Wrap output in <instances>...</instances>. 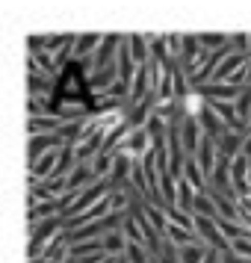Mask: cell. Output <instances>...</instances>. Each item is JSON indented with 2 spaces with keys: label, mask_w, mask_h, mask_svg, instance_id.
Wrapping results in <instances>:
<instances>
[{
  "label": "cell",
  "mask_w": 251,
  "mask_h": 263,
  "mask_svg": "<svg viewBox=\"0 0 251 263\" xmlns=\"http://www.w3.org/2000/svg\"><path fill=\"white\" fill-rule=\"evenodd\" d=\"M30 231H33V237H30V260H36V257L45 254V249H48L50 242L65 231V216L45 219V222H38V225L30 228Z\"/></svg>",
  "instance_id": "6da1fadb"
},
{
  "label": "cell",
  "mask_w": 251,
  "mask_h": 263,
  "mask_svg": "<svg viewBox=\"0 0 251 263\" xmlns=\"http://www.w3.org/2000/svg\"><path fill=\"white\" fill-rule=\"evenodd\" d=\"M68 192V180L65 178H48L42 183H30V207L42 201H60Z\"/></svg>",
  "instance_id": "7a4b0ae2"
},
{
  "label": "cell",
  "mask_w": 251,
  "mask_h": 263,
  "mask_svg": "<svg viewBox=\"0 0 251 263\" xmlns=\"http://www.w3.org/2000/svg\"><path fill=\"white\" fill-rule=\"evenodd\" d=\"M121 39H124V33H104V42H101V48H98L95 57H92V62H95V71H104V68H109V65H115V60H119V48H121Z\"/></svg>",
  "instance_id": "3957f363"
},
{
  "label": "cell",
  "mask_w": 251,
  "mask_h": 263,
  "mask_svg": "<svg viewBox=\"0 0 251 263\" xmlns=\"http://www.w3.org/2000/svg\"><path fill=\"white\" fill-rule=\"evenodd\" d=\"M201 139H204V130H201V124H198V119H183L180 121V142H183V148H186L189 157L198 154Z\"/></svg>",
  "instance_id": "277c9868"
},
{
  "label": "cell",
  "mask_w": 251,
  "mask_h": 263,
  "mask_svg": "<svg viewBox=\"0 0 251 263\" xmlns=\"http://www.w3.org/2000/svg\"><path fill=\"white\" fill-rule=\"evenodd\" d=\"M210 104L213 101H230V104H237V98L242 95V89L239 86H230V83H210V86H201L198 89Z\"/></svg>",
  "instance_id": "5b68a950"
},
{
  "label": "cell",
  "mask_w": 251,
  "mask_h": 263,
  "mask_svg": "<svg viewBox=\"0 0 251 263\" xmlns=\"http://www.w3.org/2000/svg\"><path fill=\"white\" fill-rule=\"evenodd\" d=\"M198 124H201L204 136H210V139H216V142H219V139H222V136L227 133L225 121H222L219 116H216V109L210 107V104H207V109H204V116L198 119Z\"/></svg>",
  "instance_id": "8992f818"
},
{
  "label": "cell",
  "mask_w": 251,
  "mask_h": 263,
  "mask_svg": "<svg viewBox=\"0 0 251 263\" xmlns=\"http://www.w3.org/2000/svg\"><path fill=\"white\" fill-rule=\"evenodd\" d=\"M127 45H130V53L136 65H148L151 62V42H148V33H127Z\"/></svg>",
  "instance_id": "52a82bcc"
},
{
  "label": "cell",
  "mask_w": 251,
  "mask_h": 263,
  "mask_svg": "<svg viewBox=\"0 0 251 263\" xmlns=\"http://www.w3.org/2000/svg\"><path fill=\"white\" fill-rule=\"evenodd\" d=\"M101 42H104V33H80L77 36V45H74V60L95 57V50L101 48Z\"/></svg>",
  "instance_id": "ba28073f"
},
{
  "label": "cell",
  "mask_w": 251,
  "mask_h": 263,
  "mask_svg": "<svg viewBox=\"0 0 251 263\" xmlns=\"http://www.w3.org/2000/svg\"><path fill=\"white\" fill-rule=\"evenodd\" d=\"M242 145H245V133H237V130H227L219 142H216V148H219V154L230 157V160H237L239 154H242Z\"/></svg>",
  "instance_id": "9c48e42d"
},
{
  "label": "cell",
  "mask_w": 251,
  "mask_h": 263,
  "mask_svg": "<svg viewBox=\"0 0 251 263\" xmlns=\"http://www.w3.org/2000/svg\"><path fill=\"white\" fill-rule=\"evenodd\" d=\"M115 83H119V65H109V68L95 71L92 77H89V86H92L95 95H104L109 86H115Z\"/></svg>",
  "instance_id": "30bf717a"
},
{
  "label": "cell",
  "mask_w": 251,
  "mask_h": 263,
  "mask_svg": "<svg viewBox=\"0 0 251 263\" xmlns=\"http://www.w3.org/2000/svg\"><path fill=\"white\" fill-rule=\"evenodd\" d=\"M53 216H62L60 201H42V204H33V207H30V213H27V219H30V228H36L38 222H45V219H53Z\"/></svg>",
  "instance_id": "8fae6325"
},
{
  "label": "cell",
  "mask_w": 251,
  "mask_h": 263,
  "mask_svg": "<svg viewBox=\"0 0 251 263\" xmlns=\"http://www.w3.org/2000/svg\"><path fill=\"white\" fill-rule=\"evenodd\" d=\"M180 109H183V119H201L204 109H207V98L198 89H192L189 95L180 101Z\"/></svg>",
  "instance_id": "7c38bea8"
},
{
  "label": "cell",
  "mask_w": 251,
  "mask_h": 263,
  "mask_svg": "<svg viewBox=\"0 0 251 263\" xmlns=\"http://www.w3.org/2000/svg\"><path fill=\"white\" fill-rule=\"evenodd\" d=\"M65 124L56 116H42V119H30L27 127H30V136H42V133H60V127Z\"/></svg>",
  "instance_id": "4fadbf2b"
},
{
  "label": "cell",
  "mask_w": 251,
  "mask_h": 263,
  "mask_svg": "<svg viewBox=\"0 0 251 263\" xmlns=\"http://www.w3.org/2000/svg\"><path fill=\"white\" fill-rule=\"evenodd\" d=\"M127 249H130V242L124 237V231H112V234L104 237V251H107L109 257H124Z\"/></svg>",
  "instance_id": "5bb4252c"
},
{
  "label": "cell",
  "mask_w": 251,
  "mask_h": 263,
  "mask_svg": "<svg viewBox=\"0 0 251 263\" xmlns=\"http://www.w3.org/2000/svg\"><path fill=\"white\" fill-rule=\"evenodd\" d=\"M183 178H186V180L192 183V186H195V192H207V186H210L195 157H186V166H183Z\"/></svg>",
  "instance_id": "9a60e30c"
},
{
  "label": "cell",
  "mask_w": 251,
  "mask_h": 263,
  "mask_svg": "<svg viewBox=\"0 0 251 263\" xmlns=\"http://www.w3.org/2000/svg\"><path fill=\"white\" fill-rule=\"evenodd\" d=\"M195 198H198L195 186H192L186 178H180V180H178V204H175V207H180L183 213H192V207H195Z\"/></svg>",
  "instance_id": "2e32d148"
},
{
  "label": "cell",
  "mask_w": 251,
  "mask_h": 263,
  "mask_svg": "<svg viewBox=\"0 0 251 263\" xmlns=\"http://www.w3.org/2000/svg\"><path fill=\"white\" fill-rule=\"evenodd\" d=\"M198 39H201L204 50H210V53L225 50L227 45H230V33H198Z\"/></svg>",
  "instance_id": "e0dca14e"
},
{
  "label": "cell",
  "mask_w": 251,
  "mask_h": 263,
  "mask_svg": "<svg viewBox=\"0 0 251 263\" xmlns=\"http://www.w3.org/2000/svg\"><path fill=\"white\" fill-rule=\"evenodd\" d=\"M192 213H195V216H207V219H219V210H216V204H213V198H210V192H198Z\"/></svg>",
  "instance_id": "ac0fdd59"
},
{
  "label": "cell",
  "mask_w": 251,
  "mask_h": 263,
  "mask_svg": "<svg viewBox=\"0 0 251 263\" xmlns=\"http://www.w3.org/2000/svg\"><path fill=\"white\" fill-rule=\"evenodd\" d=\"M121 231H124V237H127L130 246H142L145 249V234H142V228H139V222H136L130 213H127V219H124V228H121Z\"/></svg>",
  "instance_id": "d6986e66"
},
{
  "label": "cell",
  "mask_w": 251,
  "mask_h": 263,
  "mask_svg": "<svg viewBox=\"0 0 251 263\" xmlns=\"http://www.w3.org/2000/svg\"><path fill=\"white\" fill-rule=\"evenodd\" d=\"M207 254H210L207 246H186V249H180V263H204Z\"/></svg>",
  "instance_id": "ffe728a7"
},
{
  "label": "cell",
  "mask_w": 251,
  "mask_h": 263,
  "mask_svg": "<svg viewBox=\"0 0 251 263\" xmlns=\"http://www.w3.org/2000/svg\"><path fill=\"white\" fill-rule=\"evenodd\" d=\"M227 48L234 50V53L248 57V50H251V33H230V45H227Z\"/></svg>",
  "instance_id": "44dd1931"
},
{
  "label": "cell",
  "mask_w": 251,
  "mask_h": 263,
  "mask_svg": "<svg viewBox=\"0 0 251 263\" xmlns=\"http://www.w3.org/2000/svg\"><path fill=\"white\" fill-rule=\"evenodd\" d=\"M154 263H180V249L171 242V239H163V251Z\"/></svg>",
  "instance_id": "7402d4cb"
},
{
  "label": "cell",
  "mask_w": 251,
  "mask_h": 263,
  "mask_svg": "<svg viewBox=\"0 0 251 263\" xmlns=\"http://www.w3.org/2000/svg\"><path fill=\"white\" fill-rule=\"evenodd\" d=\"M230 251L237 254V257H245V260H251V239L245 237V239H237L234 246H230Z\"/></svg>",
  "instance_id": "603a6c76"
},
{
  "label": "cell",
  "mask_w": 251,
  "mask_h": 263,
  "mask_svg": "<svg viewBox=\"0 0 251 263\" xmlns=\"http://www.w3.org/2000/svg\"><path fill=\"white\" fill-rule=\"evenodd\" d=\"M222 263H251V260H245V257H237L234 251H227V254H222Z\"/></svg>",
  "instance_id": "cb8c5ba5"
},
{
  "label": "cell",
  "mask_w": 251,
  "mask_h": 263,
  "mask_svg": "<svg viewBox=\"0 0 251 263\" xmlns=\"http://www.w3.org/2000/svg\"><path fill=\"white\" fill-rule=\"evenodd\" d=\"M239 210H242V213H245V216H251V195H245V198H239Z\"/></svg>",
  "instance_id": "d4e9b609"
},
{
  "label": "cell",
  "mask_w": 251,
  "mask_h": 263,
  "mask_svg": "<svg viewBox=\"0 0 251 263\" xmlns=\"http://www.w3.org/2000/svg\"><path fill=\"white\" fill-rule=\"evenodd\" d=\"M242 154H245V157L251 160V133L245 136V145H242Z\"/></svg>",
  "instance_id": "484cf974"
},
{
  "label": "cell",
  "mask_w": 251,
  "mask_h": 263,
  "mask_svg": "<svg viewBox=\"0 0 251 263\" xmlns=\"http://www.w3.org/2000/svg\"><path fill=\"white\" fill-rule=\"evenodd\" d=\"M245 86H251V60L245 62Z\"/></svg>",
  "instance_id": "4316f807"
},
{
  "label": "cell",
  "mask_w": 251,
  "mask_h": 263,
  "mask_svg": "<svg viewBox=\"0 0 251 263\" xmlns=\"http://www.w3.org/2000/svg\"><path fill=\"white\" fill-rule=\"evenodd\" d=\"M30 263H48V260H45V257H36V260H30Z\"/></svg>",
  "instance_id": "83f0119b"
}]
</instances>
